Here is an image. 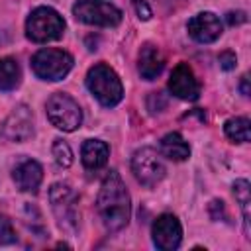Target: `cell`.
Listing matches in <instances>:
<instances>
[{
  "label": "cell",
  "instance_id": "6da1fadb",
  "mask_svg": "<svg viewBox=\"0 0 251 251\" xmlns=\"http://www.w3.org/2000/svg\"><path fill=\"white\" fill-rule=\"evenodd\" d=\"M96 210L108 231H120L122 227L127 226L131 216V202H129V192L118 171H110L102 180L96 198Z\"/></svg>",
  "mask_w": 251,
  "mask_h": 251
},
{
  "label": "cell",
  "instance_id": "7a4b0ae2",
  "mask_svg": "<svg viewBox=\"0 0 251 251\" xmlns=\"http://www.w3.org/2000/svg\"><path fill=\"white\" fill-rule=\"evenodd\" d=\"M86 86L90 94L106 108H112L122 102L124 98V86L120 76L114 69H110L104 63H98L88 69L86 73Z\"/></svg>",
  "mask_w": 251,
  "mask_h": 251
},
{
  "label": "cell",
  "instance_id": "3957f363",
  "mask_svg": "<svg viewBox=\"0 0 251 251\" xmlns=\"http://www.w3.org/2000/svg\"><path fill=\"white\" fill-rule=\"evenodd\" d=\"M49 202H51V210L57 218L59 227L69 233H75L78 227L80 214H78V196L71 188V184L55 182L49 188Z\"/></svg>",
  "mask_w": 251,
  "mask_h": 251
},
{
  "label": "cell",
  "instance_id": "277c9868",
  "mask_svg": "<svg viewBox=\"0 0 251 251\" xmlns=\"http://www.w3.org/2000/svg\"><path fill=\"white\" fill-rule=\"evenodd\" d=\"M63 31H65V20L57 10L49 6L35 8L25 20V35L35 43L55 41L63 35Z\"/></svg>",
  "mask_w": 251,
  "mask_h": 251
},
{
  "label": "cell",
  "instance_id": "5b68a950",
  "mask_svg": "<svg viewBox=\"0 0 251 251\" xmlns=\"http://www.w3.org/2000/svg\"><path fill=\"white\" fill-rule=\"evenodd\" d=\"M31 69L41 80H61L73 69V55L63 49H39L31 57Z\"/></svg>",
  "mask_w": 251,
  "mask_h": 251
},
{
  "label": "cell",
  "instance_id": "8992f818",
  "mask_svg": "<svg viewBox=\"0 0 251 251\" xmlns=\"http://www.w3.org/2000/svg\"><path fill=\"white\" fill-rule=\"evenodd\" d=\"M47 118L49 122L63 131H75L82 124V110L75 98L65 92H55L47 100Z\"/></svg>",
  "mask_w": 251,
  "mask_h": 251
},
{
  "label": "cell",
  "instance_id": "52a82bcc",
  "mask_svg": "<svg viewBox=\"0 0 251 251\" xmlns=\"http://www.w3.org/2000/svg\"><path fill=\"white\" fill-rule=\"evenodd\" d=\"M73 16L82 24L100 27H116L122 22V12L102 0H76L73 4Z\"/></svg>",
  "mask_w": 251,
  "mask_h": 251
},
{
  "label": "cell",
  "instance_id": "ba28073f",
  "mask_svg": "<svg viewBox=\"0 0 251 251\" xmlns=\"http://www.w3.org/2000/svg\"><path fill=\"white\" fill-rule=\"evenodd\" d=\"M131 171H133L137 182H141L147 188L159 184L165 178V173H167L161 153H157L153 147H141L133 153Z\"/></svg>",
  "mask_w": 251,
  "mask_h": 251
},
{
  "label": "cell",
  "instance_id": "9c48e42d",
  "mask_svg": "<svg viewBox=\"0 0 251 251\" xmlns=\"http://www.w3.org/2000/svg\"><path fill=\"white\" fill-rule=\"evenodd\" d=\"M0 135L6 141L14 143H22L33 135V116L25 104H20L10 112V116L2 124Z\"/></svg>",
  "mask_w": 251,
  "mask_h": 251
},
{
  "label": "cell",
  "instance_id": "30bf717a",
  "mask_svg": "<svg viewBox=\"0 0 251 251\" xmlns=\"http://www.w3.org/2000/svg\"><path fill=\"white\" fill-rule=\"evenodd\" d=\"M151 235H153V243H155L157 249H161V251H173V249H176L180 245V239H182L180 222L173 214H161L153 222Z\"/></svg>",
  "mask_w": 251,
  "mask_h": 251
},
{
  "label": "cell",
  "instance_id": "8fae6325",
  "mask_svg": "<svg viewBox=\"0 0 251 251\" xmlns=\"http://www.w3.org/2000/svg\"><path fill=\"white\" fill-rule=\"evenodd\" d=\"M169 90L180 98V100H198L200 96V84L192 73V69L186 65V63H178L173 73H171V78H169Z\"/></svg>",
  "mask_w": 251,
  "mask_h": 251
},
{
  "label": "cell",
  "instance_id": "7c38bea8",
  "mask_svg": "<svg viewBox=\"0 0 251 251\" xmlns=\"http://www.w3.org/2000/svg\"><path fill=\"white\" fill-rule=\"evenodd\" d=\"M188 35L198 43H212L222 35V22L212 12H200L186 24Z\"/></svg>",
  "mask_w": 251,
  "mask_h": 251
},
{
  "label": "cell",
  "instance_id": "4fadbf2b",
  "mask_svg": "<svg viewBox=\"0 0 251 251\" xmlns=\"http://www.w3.org/2000/svg\"><path fill=\"white\" fill-rule=\"evenodd\" d=\"M14 182L20 190L24 192H37L41 180H43V169L37 161L33 159H22L14 171H12Z\"/></svg>",
  "mask_w": 251,
  "mask_h": 251
},
{
  "label": "cell",
  "instance_id": "5bb4252c",
  "mask_svg": "<svg viewBox=\"0 0 251 251\" xmlns=\"http://www.w3.org/2000/svg\"><path fill=\"white\" fill-rule=\"evenodd\" d=\"M163 67H165V57H163L161 49L153 43H145L139 49V57H137L139 75L145 80H153L163 73Z\"/></svg>",
  "mask_w": 251,
  "mask_h": 251
},
{
  "label": "cell",
  "instance_id": "9a60e30c",
  "mask_svg": "<svg viewBox=\"0 0 251 251\" xmlns=\"http://www.w3.org/2000/svg\"><path fill=\"white\" fill-rule=\"evenodd\" d=\"M110 157V147L108 143H104L102 139H86L82 143V151H80V159L82 165L88 171H98L108 163Z\"/></svg>",
  "mask_w": 251,
  "mask_h": 251
},
{
  "label": "cell",
  "instance_id": "2e32d148",
  "mask_svg": "<svg viewBox=\"0 0 251 251\" xmlns=\"http://www.w3.org/2000/svg\"><path fill=\"white\" fill-rule=\"evenodd\" d=\"M161 155L171 161H186L190 157V147L178 131H171L161 139Z\"/></svg>",
  "mask_w": 251,
  "mask_h": 251
},
{
  "label": "cell",
  "instance_id": "e0dca14e",
  "mask_svg": "<svg viewBox=\"0 0 251 251\" xmlns=\"http://www.w3.org/2000/svg\"><path fill=\"white\" fill-rule=\"evenodd\" d=\"M22 80V71L16 59L12 57H4L0 59V90L8 92L14 90Z\"/></svg>",
  "mask_w": 251,
  "mask_h": 251
},
{
  "label": "cell",
  "instance_id": "ac0fdd59",
  "mask_svg": "<svg viewBox=\"0 0 251 251\" xmlns=\"http://www.w3.org/2000/svg\"><path fill=\"white\" fill-rule=\"evenodd\" d=\"M233 194H235V200L239 202L241 206V212H243V222H245V233H247V239H249V222H251V214H249V204H251V186L245 178H239L233 182Z\"/></svg>",
  "mask_w": 251,
  "mask_h": 251
},
{
  "label": "cell",
  "instance_id": "d6986e66",
  "mask_svg": "<svg viewBox=\"0 0 251 251\" xmlns=\"http://www.w3.org/2000/svg\"><path fill=\"white\" fill-rule=\"evenodd\" d=\"M224 131H226V135H227L231 141L245 143V141H249V137H251V122H249L247 118H231V120L226 122Z\"/></svg>",
  "mask_w": 251,
  "mask_h": 251
},
{
  "label": "cell",
  "instance_id": "ffe728a7",
  "mask_svg": "<svg viewBox=\"0 0 251 251\" xmlns=\"http://www.w3.org/2000/svg\"><path fill=\"white\" fill-rule=\"evenodd\" d=\"M51 153H53V159H55V163H57L59 167L67 169V167L73 165V151H71V147H69L67 141L55 139V141H53V147H51Z\"/></svg>",
  "mask_w": 251,
  "mask_h": 251
},
{
  "label": "cell",
  "instance_id": "44dd1931",
  "mask_svg": "<svg viewBox=\"0 0 251 251\" xmlns=\"http://www.w3.org/2000/svg\"><path fill=\"white\" fill-rule=\"evenodd\" d=\"M16 241H18V237H16V229H14L12 222L0 214V245H10Z\"/></svg>",
  "mask_w": 251,
  "mask_h": 251
},
{
  "label": "cell",
  "instance_id": "7402d4cb",
  "mask_svg": "<svg viewBox=\"0 0 251 251\" xmlns=\"http://www.w3.org/2000/svg\"><path fill=\"white\" fill-rule=\"evenodd\" d=\"M167 106V98L163 92H151L149 100H147V108L155 114V112H163V108Z\"/></svg>",
  "mask_w": 251,
  "mask_h": 251
},
{
  "label": "cell",
  "instance_id": "603a6c76",
  "mask_svg": "<svg viewBox=\"0 0 251 251\" xmlns=\"http://www.w3.org/2000/svg\"><path fill=\"white\" fill-rule=\"evenodd\" d=\"M220 67L224 69V71H231V69H235V63H237V59H235V55L231 53V51H224L222 55H220Z\"/></svg>",
  "mask_w": 251,
  "mask_h": 251
},
{
  "label": "cell",
  "instance_id": "cb8c5ba5",
  "mask_svg": "<svg viewBox=\"0 0 251 251\" xmlns=\"http://www.w3.org/2000/svg\"><path fill=\"white\" fill-rule=\"evenodd\" d=\"M133 6H135L137 16H139L141 20H149V18H151V10H149V6H147L145 0H133Z\"/></svg>",
  "mask_w": 251,
  "mask_h": 251
},
{
  "label": "cell",
  "instance_id": "d4e9b609",
  "mask_svg": "<svg viewBox=\"0 0 251 251\" xmlns=\"http://www.w3.org/2000/svg\"><path fill=\"white\" fill-rule=\"evenodd\" d=\"M227 24L229 25H237V24H243L245 20H247V16H245V12H241V10H237V12H227Z\"/></svg>",
  "mask_w": 251,
  "mask_h": 251
},
{
  "label": "cell",
  "instance_id": "484cf974",
  "mask_svg": "<svg viewBox=\"0 0 251 251\" xmlns=\"http://www.w3.org/2000/svg\"><path fill=\"white\" fill-rule=\"evenodd\" d=\"M241 94L243 96H249V76L247 75L241 76Z\"/></svg>",
  "mask_w": 251,
  "mask_h": 251
}]
</instances>
